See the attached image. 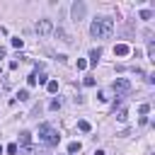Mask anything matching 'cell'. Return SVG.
<instances>
[{
  "label": "cell",
  "mask_w": 155,
  "mask_h": 155,
  "mask_svg": "<svg viewBox=\"0 0 155 155\" xmlns=\"http://www.w3.org/2000/svg\"><path fill=\"white\" fill-rule=\"evenodd\" d=\"M111 31H114V19L111 17H97L90 27V34L94 39H109Z\"/></svg>",
  "instance_id": "obj_1"
},
{
  "label": "cell",
  "mask_w": 155,
  "mask_h": 155,
  "mask_svg": "<svg viewBox=\"0 0 155 155\" xmlns=\"http://www.w3.org/2000/svg\"><path fill=\"white\" fill-rule=\"evenodd\" d=\"M5 53H7V48H2V46H0V58H5Z\"/></svg>",
  "instance_id": "obj_25"
},
{
  "label": "cell",
  "mask_w": 155,
  "mask_h": 155,
  "mask_svg": "<svg viewBox=\"0 0 155 155\" xmlns=\"http://www.w3.org/2000/svg\"><path fill=\"white\" fill-rule=\"evenodd\" d=\"M19 68V61H10V70H17Z\"/></svg>",
  "instance_id": "obj_23"
},
{
  "label": "cell",
  "mask_w": 155,
  "mask_h": 155,
  "mask_svg": "<svg viewBox=\"0 0 155 155\" xmlns=\"http://www.w3.org/2000/svg\"><path fill=\"white\" fill-rule=\"evenodd\" d=\"M48 109H53V111H56V109H61V99H58V97H53V99L48 102Z\"/></svg>",
  "instance_id": "obj_13"
},
{
  "label": "cell",
  "mask_w": 155,
  "mask_h": 155,
  "mask_svg": "<svg viewBox=\"0 0 155 155\" xmlns=\"http://www.w3.org/2000/svg\"><path fill=\"white\" fill-rule=\"evenodd\" d=\"M94 155H107V153L104 150H94Z\"/></svg>",
  "instance_id": "obj_26"
},
{
  "label": "cell",
  "mask_w": 155,
  "mask_h": 155,
  "mask_svg": "<svg viewBox=\"0 0 155 155\" xmlns=\"http://www.w3.org/2000/svg\"><path fill=\"white\" fill-rule=\"evenodd\" d=\"M78 128H80L82 133H87V131H92V126H90V121H85V119H80V121H78Z\"/></svg>",
  "instance_id": "obj_7"
},
{
  "label": "cell",
  "mask_w": 155,
  "mask_h": 155,
  "mask_svg": "<svg viewBox=\"0 0 155 155\" xmlns=\"http://www.w3.org/2000/svg\"><path fill=\"white\" fill-rule=\"evenodd\" d=\"M80 150H82V145H80L78 140H73V143L68 145V153H70V155H75V153H80Z\"/></svg>",
  "instance_id": "obj_8"
},
{
  "label": "cell",
  "mask_w": 155,
  "mask_h": 155,
  "mask_svg": "<svg viewBox=\"0 0 155 155\" xmlns=\"http://www.w3.org/2000/svg\"><path fill=\"white\" fill-rule=\"evenodd\" d=\"M17 97H19V102H27V99H29V90H19Z\"/></svg>",
  "instance_id": "obj_14"
},
{
  "label": "cell",
  "mask_w": 155,
  "mask_h": 155,
  "mask_svg": "<svg viewBox=\"0 0 155 155\" xmlns=\"http://www.w3.org/2000/svg\"><path fill=\"white\" fill-rule=\"evenodd\" d=\"M82 82H85V87H94V78H85Z\"/></svg>",
  "instance_id": "obj_22"
},
{
  "label": "cell",
  "mask_w": 155,
  "mask_h": 155,
  "mask_svg": "<svg viewBox=\"0 0 155 155\" xmlns=\"http://www.w3.org/2000/svg\"><path fill=\"white\" fill-rule=\"evenodd\" d=\"M51 31H53L51 19H39V22H36V34H39V36H48Z\"/></svg>",
  "instance_id": "obj_5"
},
{
  "label": "cell",
  "mask_w": 155,
  "mask_h": 155,
  "mask_svg": "<svg viewBox=\"0 0 155 155\" xmlns=\"http://www.w3.org/2000/svg\"><path fill=\"white\" fill-rule=\"evenodd\" d=\"M85 12H87V5H85V2H80V0L70 7V15H73V19H75V22H80V19L85 17Z\"/></svg>",
  "instance_id": "obj_4"
},
{
  "label": "cell",
  "mask_w": 155,
  "mask_h": 155,
  "mask_svg": "<svg viewBox=\"0 0 155 155\" xmlns=\"http://www.w3.org/2000/svg\"><path fill=\"white\" fill-rule=\"evenodd\" d=\"M111 87H114V92H116V97H126V94L131 92V82H128L126 78H116Z\"/></svg>",
  "instance_id": "obj_3"
},
{
  "label": "cell",
  "mask_w": 155,
  "mask_h": 155,
  "mask_svg": "<svg viewBox=\"0 0 155 155\" xmlns=\"http://www.w3.org/2000/svg\"><path fill=\"white\" fill-rule=\"evenodd\" d=\"M126 119H128V109H124V107H121V109L116 111V121H126Z\"/></svg>",
  "instance_id": "obj_9"
},
{
  "label": "cell",
  "mask_w": 155,
  "mask_h": 155,
  "mask_svg": "<svg viewBox=\"0 0 155 155\" xmlns=\"http://www.w3.org/2000/svg\"><path fill=\"white\" fill-rule=\"evenodd\" d=\"M12 46H15V48H22V46H24V41L17 36V39H12Z\"/></svg>",
  "instance_id": "obj_18"
},
{
  "label": "cell",
  "mask_w": 155,
  "mask_h": 155,
  "mask_svg": "<svg viewBox=\"0 0 155 155\" xmlns=\"http://www.w3.org/2000/svg\"><path fill=\"white\" fill-rule=\"evenodd\" d=\"M138 111H140V116H148V111H150V104H140V109H138Z\"/></svg>",
  "instance_id": "obj_17"
},
{
  "label": "cell",
  "mask_w": 155,
  "mask_h": 155,
  "mask_svg": "<svg viewBox=\"0 0 155 155\" xmlns=\"http://www.w3.org/2000/svg\"><path fill=\"white\" fill-rule=\"evenodd\" d=\"M27 85H29V87H34V85H36V75H34V73L27 78Z\"/></svg>",
  "instance_id": "obj_20"
},
{
  "label": "cell",
  "mask_w": 155,
  "mask_h": 155,
  "mask_svg": "<svg viewBox=\"0 0 155 155\" xmlns=\"http://www.w3.org/2000/svg\"><path fill=\"white\" fill-rule=\"evenodd\" d=\"M87 68V61L85 58H78V70H85Z\"/></svg>",
  "instance_id": "obj_19"
},
{
  "label": "cell",
  "mask_w": 155,
  "mask_h": 155,
  "mask_svg": "<svg viewBox=\"0 0 155 155\" xmlns=\"http://www.w3.org/2000/svg\"><path fill=\"white\" fill-rule=\"evenodd\" d=\"M99 56H102V51H99V48H92V51H90V61H92V63H97V61H99Z\"/></svg>",
  "instance_id": "obj_10"
},
{
  "label": "cell",
  "mask_w": 155,
  "mask_h": 155,
  "mask_svg": "<svg viewBox=\"0 0 155 155\" xmlns=\"http://www.w3.org/2000/svg\"><path fill=\"white\" fill-rule=\"evenodd\" d=\"M99 99H102V102H109V94H107V92L102 90V92H99Z\"/></svg>",
  "instance_id": "obj_24"
},
{
  "label": "cell",
  "mask_w": 155,
  "mask_h": 155,
  "mask_svg": "<svg viewBox=\"0 0 155 155\" xmlns=\"http://www.w3.org/2000/svg\"><path fill=\"white\" fill-rule=\"evenodd\" d=\"M140 19H145V22L153 19V12H150V10H140Z\"/></svg>",
  "instance_id": "obj_15"
},
{
  "label": "cell",
  "mask_w": 155,
  "mask_h": 155,
  "mask_svg": "<svg viewBox=\"0 0 155 155\" xmlns=\"http://www.w3.org/2000/svg\"><path fill=\"white\" fill-rule=\"evenodd\" d=\"M0 155H2V145H0Z\"/></svg>",
  "instance_id": "obj_27"
},
{
  "label": "cell",
  "mask_w": 155,
  "mask_h": 155,
  "mask_svg": "<svg viewBox=\"0 0 155 155\" xmlns=\"http://www.w3.org/2000/svg\"><path fill=\"white\" fill-rule=\"evenodd\" d=\"M128 53H131L128 44H116L114 46V56H128Z\"/></svg>",
  "instance_id": "obj_6"
},
{
  "label": "cell",
  "mask_w": 155,
  "mask_h": 155,
  "mask_svg": "<svg viewBox=\"0 0 155 155\" xmlns=\"http://www.w3.org/2000/svg\"><path fill=\"white\" fill-rule=\"evenodd\" d=\"M46 90H48V92H58V82H56V80H48V82H46Z\"/></svg>",
  "instance_id": "obj_12"
},
{
  "label": "cell",
  "mask_w": 155,
  "mask_h": 155,
  "mask_svg": "<svg viewBox=\"0 0 155 155\" xmlns=\"http://www.w3.org/2000/svg\"><path fill=\"white\" fill-rule=\"evenodd\" d=\"M148 56H150V61H155V44L153 41L148 44Z\"/></svg>",
  "instance_id": "obj_16"
},
{
  "label": "cell",
  "mask_w": 155,
  "mask_h": 155,
  "mask_svg": "<svg viewBox=\"0 0 155 155\" xmlns=\"http://www.w3.org/2000/svg\"><path fill=\"white\" fill-rule=\"evenodd\" d=\"M39 138H41L46 145H58V140H61L58 131H56L51 124H41V126H39Z\"/></svg>",
  "instance_id": "obj_2"
},
{
  "label": "cell",
  "mask_w": 155,
  "mask_h": 155,
  "mask_svg": "<svg viewBox=\"0 0 155 155\" xmlns=\"http://www.w3.org/2000/svg\"><path fill=\"white\" fill-rule=\"evenodd\" d=\"M17 150H19V148H17V143H10V145H7V153H10V155H15Z\"/></svg>",
  "instance_id": "obj_21"
},
{
  "label": "cell",
  "mask_w": 155,
  "mask_h": 155,
  "mask_svg": "<svg viewBox=\"0 0 155 155\" xmlns=\"http://www.w3.org/2000/svg\"><path fill=\"white\" fill-rule=\"evenodd\" d=\"M34 75H36V82H41V85H46V82H48V80H46V73H44V70L34 73Z\"/></svg>",
  "instance_id": "obj_11"
}]
</instances>
